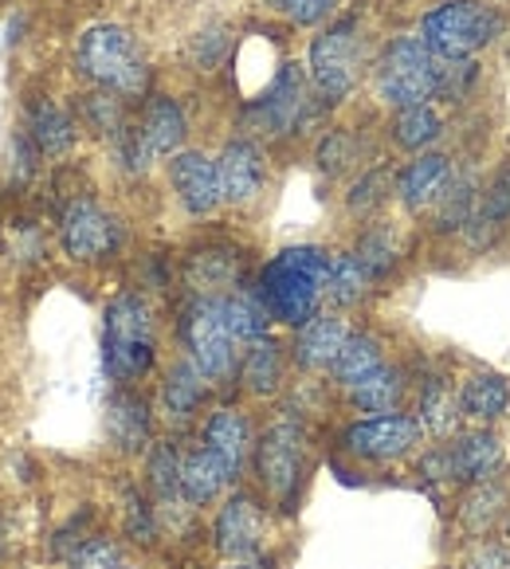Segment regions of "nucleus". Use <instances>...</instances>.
I'll return each mask as SVG.
<instances>
[{
    "label": "nucleus",
    "instance_id": "nucleus-15",
    "mask_svg": "<svg viewBox=\"0 0 510 569\" xmlns=\"http://www.w3.org/2000/svg\"><path fill=\"white\" fill-rule=\"evenodd\" d=\"M350 335H353V327L342 310H318L314 319L294 330V338H291L294 369H302V373H310V377H330V369L342 358Z\"/></svg>",
    "mask_w": 510,
    "mask_h": 569
},
{
    "label": "nucleus",
    "instance_id": "nucleus-23",
    "mask_svg": "<svg viewBox=\"0 0 510 569\" xmlns=\"http://www.w3.org/2000/svg\"><path fill=\"white\" fill-rule=\"evenodd\" d=\"M448 452H452L456 483H468V487L494 479L502 471V460H507V452H502V440L491 432V428L463 432L460 440H452V445H448Z\"/></svg>",
    "mask_w": 510,
    "mask_h": 569
},
{
    "label": "nucleus",
    "instance_id": "nucleus-32",
    "mask_svg": "<svg viewBox=\"0 0 510 569\" xmlns=\"http://www.w3.org/2000/svg\"><path fill=\"white\" fill-rule=\"evenodd\" d=\"M353 256L361 260V268L369 271L373 283H386L397 271V263H401V240H397V232L389 224H369L361 228L358 243H353Z\"/></svg>",
    "mask_w": 510,
    "mask_h": 569
},
{
    "label": "nucleus",
    "instance_id": "nucleus-19",
    "mask_svg": "<svg viewBox=\"0 0 510 569\" xmlns=\"http://www.w3.org/2000/svg\"><path fill=\"white\" fill-rule=\"evenodd\" d=\"M291 346L283 338L268 335L260 342H251L240 358V373H236V389L248 393L251 401H276L287 389V369H291Z\"/></svg>",
    "mask_w": 510,
    "mask_h": 569
},
{
    "label": "nucleus",
    "instance_id": "nucleus-12",
    "mask_svg": "<svg viewBox=\"0 0 510 569\" xmlns=\"http://www.w3.org/2000/svg\"><path fill=\"white\" fill-rule=\"evenodd\" d=\"M59 248L76 263H102L122 248V220L91 197H76L59 212Z\"/></svg>",
    "mask_w": 510,
    "mask_h": 569
},
{
    "label": "nucleus",
    "instance_id": "nucleus-8",
    "mask_svg": "<svg viewBox=\"0 0 510 569\" xmlns=\"http://www.w3.org/2000/svg\"><path fill=\"white\" fill-rule=\"evenodd\" d=\"M494 36H499V17L479 0H443L420 20V40L443 63H468Z\"/></svg>",
    "mask_w": 510,
    "mask_h": 569
},
{
    "label": "nucleus",
    "instance_id": "nucleus-11",
    "mask_svg": "<svg viewBox=\"0 0 510 569\" xmlns=\"http://www.w3.org/2000/svg\"><path fill=\"white\" fill-rule=\"evenodd\" d=\"M310 76L302 71V63H283L276 71V79L268 83V91L260 99H251L248 107V130L263 138H291L307 126L310 114V94H307Z\"/></svg>",
    "mask_w": 510,
    "mask_h": 569
},
{
    "label": "nucleus",
    "instance_id": "nucleus-20",
    "mask_svg": "<svg viewBox=\"0 0 510 569\" xmlns=\"http://www.w3.org/2000/svg\"><path fill=\"white\" fill-rule=\"evenodd\" d=\"M243 256L228 243H204L184 256V287L189 295H228L243 287Z\"/></svg>",
    "mask_w": 510,
    "mask_h": 569
},
{
    "label": "nucleus",
    "instance_id": "nucleus-43",
    "mask_svg": "<svg viewBox=\"0 0 510 569\" xmlns=\"http://www.w3.org/2000/svg\"><path fill=\"white\" fill-rule=\"evenodd\" d=\"M228 48H232V40H228L224 28H209V32L193 36V48H189V56H193V63L201 71H212V68H220V59L228 56Z\"/></svg>",
    "mask_w": 510,
    "mask_h": 569
},
{
    "label": "nucleus",
    "instance_id": "nucleus-27",
    "mask_svg": "<svg viewBox=\"0 0 510 569\" xmlns=\"http://www.w3.org/2000/svg\"><path fill=\"white\" fill-rule=\"evenodd\" d=\"M460 393H452V386H443L440 377H428L417 393V425L436 440H452L460 432Z\"/></svg>",
    "mask_w": 510,
    "mask_h": 569
},
{
    "label": "nucleus",
    "instance_id": "nucleus-2",
    "mask_svg": "<svg viewBox=\"0 0 510 569\" xmlns=\"http://www.w3.org/2000/svg\"><path fill=\"white\" fill-rule=\"evenodd\" d=\"M102 366L114 389H138L158 366V315L150 299L122 291L102 310Z\"/></svg>",
    "mask_w": 510,
    "mask_h": 569
},
{
    "label": "nucleus",
    "instance_id": "nucleus-7",
    "mask_svg": "<svg viewBox=\"0 0 510 569\" xmlns=\"http://www.w3.org/2000/svg\"><path fill=\"white\" fill-rule=\"evenodd\" d=\"M361 68H366V40H361L358 17H346L338 24L322 28L310 40L307 51V76L310 87L322 102L338 107L346 102L361 83Z\"/></svg>",
    "mask_w": 510,
    "mask_h": 569
},
{
    "label": "nucleus",
    "instance_id": "nucleus-26",
    "mask_svg": "<svg viewBox=\"0 0 510 569\" xmlns=\"http://www.w3.org/2000/svg\"><path fill=\"white\" fill-rule=\"evenodd\" d=\"M28 138L40 150V158H63V153L76 150L79 142V118L68 107L43 99L28 114Z\"/></svg>",
    "mask_w": 510,
    "mask_h": 569
},
{
    "label": "nucleus",
    "instance_id": "nucleus-4",
    "mask_svg": "<svg viewBox=\"0 0 510 569\" xmlns=\"http://www.w3.org/2000/svg\"><path fill=\"white\" fill-rule=\"evenodd\" d=\"M76 71L99 91H110L118 99L134 102L150 91V63L138 48L134 32L122 24H94L79 36L76 48Z\"/></svg>",
    "mask_w": 510,
    "mask_h": 569
},
{
    "label": "nucleus",
    "instance_id": "nucleus-33",
    "mask_svg": "<svg viewBox=\"0 0 510 569\" xmlns=\"http://www.w3.org/2000/svg\"><path fill=\"white\" fill-rule=\"evenodd\" d=\"M389 134L401 150L409 153H420L443 134V118L432 102H420V107H404V110H393L389 118Z\"/></svg>",
    "mask_w": 510,
    "mask_h": 569
},
{
    "label": "nucleus",
    "instance_id": "nucleus-34",
    "mask_svg": "<svg viewBox=\"0 0 510 569\" xmlns=\"http://www.w3.org/2000/svg\"><path fill=\"white\" fill-rule=\"evenodd\" d=\"M507 487L499 483V479H487V483H476L468 495H463L460 502V522L463 530H471V535H487V530L494 527V522L502 519V511H507Z\"/></svg>",
    "mask_w": 510,
    "mask_h": 569
},
{
    "label": "nucleus",
    "instance_id": "nucleus-40",
    "mask_svg": "<svg viewBox=\"0 0 510 569\" xmlns=\"http://www.w3.org/2000/svg\"><path fill=\"white\" fill-rule=\"evenodd\" d=\"M471 201H476V193H471V181H460V184H448L443 189V197L436 201V232H456V228H468L471 224Z\"/></svg>",
    "mask_w": 510,
    "mask_h": 569
},
{
    "label": "nucleus",
    "instance_id": "nucleus-36",
    "mask_svg": "<svg viewBox=\"0 0 510 569\" xmlns=\"http://www.w3.org/2000/svg\"><path fill=\"white\" fill-rule=\"evenodd\" d=\"M79 118H83V126L91 134L110 138V142L130 126L126 122V99H118V94H110V91H99V87L79 99Z\"/></svg>",
    "mask_w": 510,
    "mask_h": 569
},
{
    "label": "nucleus",
    "instance_id": "nucleus-3",
    "mask_svg": "<svg viewBox=\"0 0 510 569\" xmlns=\"http://www.w3.org/2000/svg\"><path fill=\"white\" fill-rule=\"evenodd\" d=\"M310 428L299 412L287 409L283 417H276L256 440V456H251V476L256 487L268 499V507L291 515L302 499V487L310 479Z\"/></svg>",
    "mask_w": 510,
    "mask_h": 569
},
{
    "label": "nucleus",
    "instance_id": "nucleus-28",
    "mask_svg": "<svg viewBox=\"0 0 510 569\" xmlns=\"http://www.w3.org/2000/svg\"><path fill=\"white\" fill-rule=\"evenodd\" d=\"M386 361L389 358H386V342H381V338L369 335V330H353L342 358H338L334 369H330V386L346 393V389H353L358 381H366L369 373H377Z\"/></svg>",
    "mask_w": 510,
    "mask_h": 569
},
{
    "label": "nucleus",
    "instance_id": "nucleus-46",
    "mask_svg": "<svg viewBox=\"0 0 510 569\" xmlns=\"http://www.w3.org/2000/svg\"><path fill=\"white\" fill-rule=\"evenodd\" d=\"M507 538H510V519H507Z\"/></svg>",
    "mask_w": 510,
    "mask_h": 569
},
{
    "label": "nucleus",
    "instance_id": "nucleus-18",
    "mask_svg": "<svg viewBox=\"0 0 510 569\" xmlns=\"http://www.w3.org/2000/svg\"><path fill=\"white\" fill-rule=\"evenodd\" d=\"M217 173L224 204H251L268 184V153L256 138H232L217 153Z\"/></svg>",
    "mask_w": 510,
    "mask_h": 569
},
{
    "label": "nucleus",
    "instance_id": "nucleus-39",
    "mask_svg": "<svg viewBox=\"0 0 510 569\" xmlns=\"http://www.w3.org/2000/svg\"><path fill=\"white\" fill-rule=\"evenodd\" d=\"M126 550L110 535H87L76 550L63 558V569H126Z\"/></svg>",
    "mask_w": 510,
    "mask_h": 569
},
{
    "label": "nucleus",
    "instance_id": "nucleus-14",
    "mask_svg": "<svg viewBox=\"0 0 510 569\" xmlns=\"http://www.w3.org/2000/svg\"><path fill=\"white\" fill-rule=\"evenodd\" d=\"M217 393V386H212L209 377L201 373V369L193 366V361L177 358L173 366L161 373V386H158V417L166 420L169 428H189L201 420V412L209 409V397Z\"/></svg>",
    "mask_w": 510,
    "mask_h": 569
},
{
    "label": "nucleus",
    "instance_id": "nucleus-47",
    "mask_svg": "<svg viewBox=\"0 0 510 569\" xmlns=\"http://www.w3.org/2000/svg\"><path fill=\"white\" fill-rule=\"evenodd\" d=\"M126 569H134V566H126Z\"/></svg>",
    "mask_w": 510,
    "mask_h": 569
},
{
    "label": "nucleus",
    "instance_id": "nucleus-31",
    "mask_svg": "<svg viewBox=\"0 0 510 569\" xmlns=\"http://www.w3.org/2000/svg\"><path fill=\"white\" fill-rule=\"evenodd\" d=\"M224 319H228V327H232V335L240 346L260 342V338H268L271 327H276L271 315H268V307L260 302V295L251 291L248 283L224 295Z\"/></svg>",
    "mask_w": 510,
    "mask_h": 569
},
{
    "label": "nucleus",
    "instance_id": "nucleus-30",
    "mask_svg": "<svg viewBox=\"0 0 510 569\" xmlns=\"http://www.w3.org/2000/svg\"><path fill=\"white\" fill-rule=\"evenodd\" d=\"M460 409L476 425H494L510 409V381L499 373H476L460 386Z\"/></svg>",
    "mask_w": 510,
    "mask_h": 569
},
{
    "label": "nucleus",
    "instance_id": "nucleus-22",
    "mask_svg": "<svg viewBox=\"0 0 510 569\" xmlns=\"http://www.w3.org/2000/svg\"><path fill=\"white\" fill-rule=\"evenodd\" d=\"M452 184V166L443 153H420L397 173V197L409 212H428L443 197V189Z\"/></svg>",
    "mask_w": 510,
    "mask_h": 569
},
{
    "label": "nucleus",
    "instance_id": "nucleus-45",
    "mask_svg": "<svg viewBox=\"0 0 510 569\" xmlns=\"http://www.w3.org/2000/svg\"><path fill=\"white\" fill-rule=\"evenodd\" d=\"M224 569H263V558H256V561H228Z\"/></svg>",
    "mask_w": 510,
    "mask_h": 569
},
{
    "label": "nucleus",
    "instance_id": "nucleus-9",
    "mask_svg": "<svg viewBox=\"0 0 510 569\" xmlns=\"http://www.w3.org/2000/svg\"><path fill=\"white\" fill-rule=\"evenodd\" d=\"M268 499L256 491H228L217 507V519H212V546L224 561H256L263 558V546H268Z\"/></svg>",
    "mask_w": 510,
    "mask_h": 569
},
{
    "label": "nucleus",
    "instance_id": "nucleus-42",
    "mask_svg": "<svg viewBox=\"0 0 510 569\" xmlns=\"http://www.w3.org/2000/svg\"><path fill=\"white\" fill-rule=\"evenodd\" d=\"M268 4L276 12H283L287 24H294V28H314V24H322V20L334 17L342 0H268Z\"/></svg>",
    "mask_w": 510,
    "mask_h": 569
},
{
    "label": "nucleus",
    "instance_id": "nucleus-35",
    "mask_svg": "<svg viewBox=\"0 0 510 569\" xmlns=\"http://www.w3.org/2000/svg\"><path fill=\"white\" fill-rule=\"evenodd\" d=\"M122 535L134 546H153L161 538V519L146 487H130L122 495Z\"/></svg>",
    "mask_w": 510,
    "mask_h": 569
},
{
    "label": "nucleus",
    "instance_id": "nucleus-6",
    "mask_svg": "<svg viewBox=\"0 0 510 569\" xmlns=\"http://www.w3.org/2000/svg\"><path fill=\"white\" fill-rule=\"evenodd\" d=\"M452 71L456 63H443L420 36H404V40L389 43L381 51V59H377V99L393 110L432 102L443 91H452Z\"/></svg>",
    "mask_w": 510,
    "mask_h": 569
},
{
    "label": "nucleus",
    "instance_id": "nucleus-5",
    "mask_svg": "<svg viewBox=\"0 0 510 569\" xmlns=\"http://www.w3.org/2000/svg\"><path fill=\"white\" fill-rule=\"evenodd\" d=\"M184 358L193 361L217 389H232L240 373V358L248 346L236 342L232 327L224 319V295H189L177 319Z\"/></svg>",
    "mask_w": 510,
    "mask_h": 569
},
{
    "label": "nucleus",
    "instance_id": "nucleus-41",
    "mask_svg": "<svg viewBox=\"0 0 510 569\" xmlns=\"http://www.w3.org/2000/svg\"><path fill=\"white\" fill-rule=\"evenodd\" d=\"M510 220V166L494 173V181L487 184L483 193V209L479 217H471V224H483V228H502Z\"/></svg>",
    "mask_w": 510,
    "mask_h": 569
},
{
    "label": "nucleus",
    "instance_id": "nucleus-1",
    "mask_svg": "<svg viewBox=\"0 0 510 569\" xmlns=\"http://www.w3.org/2000/svg\"><path fill=\"white\" fill-rule=\"evenodd\" d=\"M327 276L330 251L318 248V243H294V248L276 251L263 263L251 291L260 295L271 322L299 330L314 319L318 310H327Z\"/></svg>",
    "mask_w": 510,
    "mask_h": 569
},
{
    "label": "nucleus",
    "instance_id": "nucleus-37",
    "mask_svg": "<svg viewBox=\"0 0 510 569\" xmlns=\"http://www.w3.org/2000/svg\"><path fill=\"white\" fill-rule=\"evenodd\" d=\"M397 193V173L389 166H377V169H366L358 181L350 184V193H346V209L353 217H373L389 197Z\"/></svg>",
    "mask_w": 510,
    "mask_h": 569
},
{
    "label": "nucleus",
    "instance_id": "nucleus-16",
    "mask_svg": "<svg viewBox=\"0 0 510 569\" xmlns=\"http://www.w3.org/2000/svg\"><path fill=\"white\" fill-rule=\"evenodd\" d=\"M158 409L138 389H114L107 401V440L118 456H146L158 445Z\"/></svg>",
    "mask_w": 510,
    "mask_h": 569
},
{
    "label": "nucleus",
    "instance_id": "nucleus-38",
    "mask_svg": "<svg viewBox=\"0 0 510 569\" xmlns=\"http://www.w3.org/2000/svg\"><path fill=\"white\" fill-rule=\"evenodd\" d=\"M314 161L327 177H342L346 169H353L361 161L358 134H353V130H346V126L327 130V134H322V142H318V150H314Z\"/></svg>",
    "mask_w": 510,
    "mask_h": 569
},
{
    "label": "nucleus",
    "instance_id": "nucleus-13",
    "mask_svg": "<svg viewBox=\"0 0 510 569\" xmlns=\"http://www.w3.org/2000/svg\"><path fill=\"white\" fill-rule=\"evenodd\" d=\"M212 456L228 468V476L240 483L251 471V456H256V440H260V428L240 405H217V409L204 412L201 436H197Z\"/></svg>",
    "mask_w": 510,
    "mask_h": 569
},
{
    "label": "nucleus",
    "instance_id": "nucleus-29",
    "mask_svg": "<svg viewBox=\"0 0 510 569\" xmlns=\"http://www.w3.org/2000/svg\"><path fill=\"white\" fill-rule=\"evenodd\" d=\"M373 291V279L361 268L353 251H334L330 256V276H327V310H358Z\"/></svg>",
    "mask_w": 510,
    "mask_h": 569
},
{
    "label": "nucleus",
    "instance_id": "nucleus-10",
    "mask_svg": "<svg viewBox=\"0 0 510 569\" xmlns=\"http://www.w3.org/2000/svg\"><path fill=\"white\" fill-rule=\"evenodd\" d=\"M424 428L409 412H381V417H361L338 432V448L358 463H397L417 452Z\"/></svg>",
    "mask_w": 510,
    "mask_h": 569
},
{
    "label": "nucleus",
    "instance_id": "nucleus-17",
    "mask_svg": "<svg viewBox=\"0 0 510 569\" xmlns=\"http://www.w3.org/2000/svg\"><path fill=\"white\" fill-rule=\"evenodd\" d=\"M169 184H173L177 201L193 220H204L224 204L220 193V173H217V158L201 150H181L169 158Z\"/></svg>",
    "mask_w": 510,
    "mask_h": 569
},
{
    "label": "nucleus",
    "instance_id": "nucleus-25",
    "mask_svg": "<svg viewBox=\"0 0 510 569\" xmlns=\"http://www.w3.org/2000/svg\"><path fill=\"white\" fill-rule=\"evenodd\" d=\"M346 405L353 412H369V417H381V412H401L404 397H409V373L393 361L369 373L366 381H358L353 389H346Z\"/></svg>",
    "mask_w": 510,
    "mask_h": 569
},
{
    "label": "nucleus",
    "instance_id": "nucleus-21",
    "mask_svg": "<svg viewBox=\"0 0 510 569\" xmlns=\"http://www.w3.org/2000/svg\"><path fill=\"white\" fill-rule=\"evenodd\" d=\"M236 487V479L228 476V468L197 440L193 448H184L181 456V495L193 511H204L212 502H220Z\"/></svg>",
    "mask_w": 510,
    "mask_h": 569
},
{
    "label": "nucleus",
    "instance_id": "nucleus-24",
    "mask_svg": "<svg viewBox=\"0 0 510 569\" xmlns=\"http://www.w3.org/2000/svg\"><path fill=\"white\" fill-rule=\"evenodd\" d=\"M138 134L150 146L153 158H173L181 153L184 134H189V118H184L181 102L169 99V94H150L142 110V122H138Z\"/></svg>",
    "mask_w": 510,
    "mask_h": 569
},
{
    "label": "nucleus",
    "instance_id": "nucleus-44",
    "mask_svg": "<svg viewBox=\"0 0 510 569\" xmlns=\"http://www.w3.org/2000/svg\"><path fill=\"white\" fill-rule=\"evenodd\" d=\"M463 569H510V542H479Z\"/></svg>",
    "mask_w": 510,
    "mask_h": 569
}]
</instances>
